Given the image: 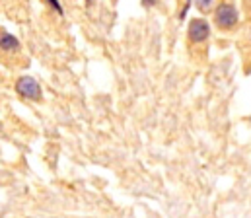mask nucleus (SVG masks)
Here are the masks:
<instances>
[{
	"label": "nucleus",
	"mask_w": 251,
	"mask_h": 218,
	"mask_svg": "<svg viewBox=\"0 0 251 218\" xmlns=\"http://www.w3.org/2000/svg\"><path fill=\"white\" fill-rule=\"evenodd\" d=\"M238 22V12L232 4H222L216 10V24L220 27H232Z\"/></svg>",
	"instance_id": "f257e3e1"
},
{
	"label": "nucleus",
	"mask_w": 251,
	"mask_h": 218,
	"mask_svg": "<svg viewBox=\"0 0 251 218\" xmlns=\"http://www.w3.org/2000/svg\"><path fill=\"white\" fill-rule=\"evenodd\" d=\"M18 92H20L24 97H29V99H39V97H41L39 84H37L33 78H27V76L18 80Z\"/></svg>",
	"instance_id": "f03ea898"
},
{
	"label": "nucleus",
	"mask_w": 251,
	"mask_h": 218,
	"mask_svg": "<svg viewBox=\"0 0 251 218\" xmlns=\"http://www.w3.org/2000/svg\"><path fill=\"white\" fill-rule=\"evenodd\" d=\"M208 33H210V27H208V24L204 22V20H193L191 22V25H189V37L193 39V41H204L206 37H208Z\"/></svg>",
	"instance_id": "7ed1b4c3"
},
{
	"label": "nucleus",
	"mask_w": 251,
	"mask_h": 218,
	"mask_svg": "<svg viewBox=\"0 0 251 218\" xmlns=\"http://www.w3.org/2000/svg\"><path fill=\"white\" fill-rule=\"evenodd\" d=\"M18 45H20V43H18V41H16V39H14L10 33H4V35H2V49H4V51L18 49Z\"/></svg>",
	"instance_id": "20e7f679"
}]
</instances>
